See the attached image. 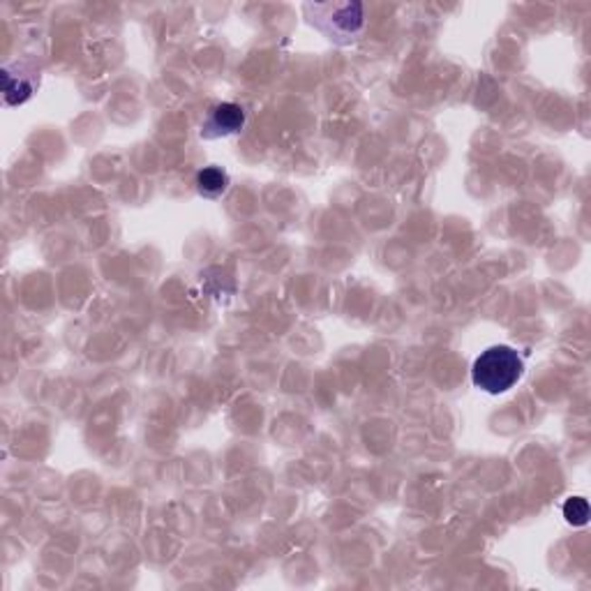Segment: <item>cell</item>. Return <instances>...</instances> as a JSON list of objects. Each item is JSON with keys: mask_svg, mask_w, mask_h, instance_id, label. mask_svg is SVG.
Segmentation results:
<instances>
[{"mask_svg": "<svg viewBox=\"0 0 591 591\" xmlns=\"http://www.w3.org/2000/svg\"><path fill=\"white\" fill-rule=\"evenodd\" d=\"M564 517L576 527L586 525V520H589V506H586V499H582V497H571V499L564 504Z\"/></svg>", "mask_w": 591, "mask_h": 591, "instance_id": "8992f818", "label": "cell"}, {"mask_svg": "<svg viewBox=\"0 0 591 591\" xmlns=\"http://www.w3.org/2000/svg\"><path fill=\"white\" fill-rule=\"evenodd\" d=\"M525 374V360L513 347L497 344L486 349L471 368V379L476 389L486 390L490 395H499L510 390Z\"/></svg>", "mask_w": 591, "mask_h": 591, "instance_id": "6da1fadb", "label": "cell"}, {"mask_svg": "<svg viewBox=\"0 0 591 591\" xmlns=\"http://www.w3.org/2000/svg\"><path fill=\"white\" fill-rule=\"evenodd\" d=\"M245 125V112L241 104H233V102H222V104H215L208 113L206 123L202 127V137L206 139H218V137H229V134H236V132L243 130Z\"/></svg>", "mask_w": 591, "mask_h": 591, "instance_id": "3957f363", "label": "cell"}, {"mask_svg": "<svg viewBox=\"0 0 591 591\" xmlns=\"http://www.w3.org/2000/svg\"><path fill=\"white\" fill-rule=\"evenodd\" d=\"M197 192L206 199H218L227 192L229 173L222 167H206L197 173Z\"/></svg>", "mask_w": 591, "mask_h": 591, "instance_id": "277c9868", "label": "cell"}, {"mask_svg": "<svg viewBox=\"0 0 591 591\" xmlns=\"http://www.w3.org/2000/svg\"><path fill=\"white\" fill-rule=\"evenodd\" d=\"M321 7H324V12H329L330 16H321L314 12L312 19H330V21L335 19L333 31L329 33L330 40H338V42L354 40V37L360 33V28H363V24H365L363 5H359V3H344V5H321Z\"/></svg>", "mask_w": 591, "mask_h": 591, "instance_id": "7a4b0ae2", "label": "cell"}, {"mask_svg": "<svg viewBox=\"0 0 591 591\" xmlns=\"http://www.w3.org/2000/svg\"><path fill=\"white\" fill-rule=\"evenodd\" d=\"M3 82H5V100L7 104H21V102H25L28 97L33 95V84L31 82H24V79H15V76L10 74V70L3 72Z\"/></svg>", "mask_w": 591, "mask_h": 591, "instance_id": "5b68a950", "label": "cell"}]
</instances>
